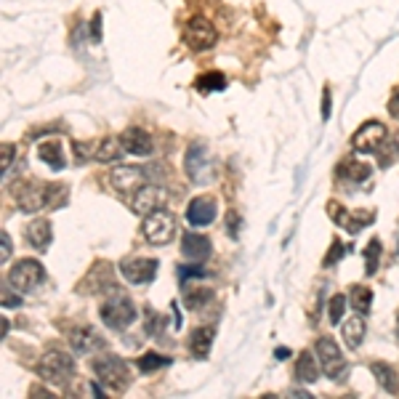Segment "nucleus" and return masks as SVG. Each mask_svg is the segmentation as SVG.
Masks as SVG:
<instances>
[{
  "instance_id": "a211bd4d",
  "label": "nucleus",
  "mask_w": 399,
  "mask_h": 399,
  "mask_svg": "<svg viewBox=\"0 0 399 399\" xmlns=\"http://www.w3.org/2000/svg\"><path fill=\"white\" fill-rule=\"evenodd\" d=\"M181 253H184V259L189 261H205L211 256V239L202 237V235H195V232H186L184 239H181Z\"/></svg>"
},
{
  "instance_id": "393cba45",
  "label": "nucleus",
  "mask_w": 399,
  "mask_h": 399,
  "mask_svg": "<svg viewBox=\"0 0 399 399\" xmlns=\"http://www.w3.org/2000/svg\"><path fill=\"white\" fill-rule=\"evenodd\" d=\"M343 343L349 346V349H359V343L365 338V319L362 314L359 317H352L349 322H343Z\"/></svg>"
},
{
  "instance_id": "37998d69",
  "label": "nucleus",
  "mask_w": 399,
  "mask_h": 399,
  "mask_svg": "<svg viewBox=\"0 0 399 399\" xmlns=\"http://www.w3.org/2000/svg\"><path fill=\"white\" fill-rule=\"evenodd\" d=\"M237 229H239V216L237 213H229V235L237 237Z\"/></svg>"
},
{
  "instance_id": "f8f14e48",
  "label": "nucleus",
  "mask_w": 399,
  "mask_h": 399,
  "mask_svg": "<svg viewBox=\"0 0 399 399\" xmlns=\"http://www.w3.org/2000/svg\"><path fill=\"white\" fill-rule=\"evenodd\" d=\"M109 184L115 192H131V189H141L147 184V173L136 168V165H118L112 173H109Z\"/></svg>"
},
{
  "instance_id": "2f4dec72",
  "label": "nucleus",
  "mask_w": 399,
  "mask_h": 399,
  "mask_svg": "<svg viewBox=\"0 0 399 399\" xmlns=\"http://www.w3.org/2000/svg\"><path fill=\"white\" fill-rule=\"evenodd\" d=\"M165 365H171V359L160 357L158 352H149V354H144V357L139 359L141 373H152V370H160V367H165Z\"/></svg>"
},
{
  "instance_id": "7ed1b4c3",
  "label": "nucleus",
  "mask_w": 399,
  "mask_h": 399,
  "mask_svg": "<svg viewBox=\"0 0 399 399\" xmlns=\"http://www.w3.org/2000/svg\"><path fill=\"white\" fill-rule=\"evenodd\" d=\"M141 235L149 245H168L176 235V216L165 208H158L141 224Z\"/></svg>"
},
{
  "instance_id": "72a5a7b5",
  "label": "nucleus",
  "mask_w": 399,
  "mask_h": 399,
  "mask_svg": "<svg viewBox=\"0 0 399 399\" xmlns=\"http://www.w3.org/2000/svg\"><path fill=\"white\" fill-rule=\"evenodd\" d=\"M343 309H346V296H333L330 303H327V319H330V325H338L341 317H343Z\"/></svg>"
},
{
  "instance_id": "3c124183",
  "label": "nucleus",
  "mask_w": 399,
  "mask_h": 399,
  "mask_svg": "<svg viewBox=\"0 0 399 399\" xmlns=\"http://www.w3.org/2000/svg\"><path fill=\"white\" fill-rule=\"evenodd\" d=\"M397 256H399V242H397Z\"/></svg>"
},
{
  "instance_id": "49530a36",
  "label": "nucleus",
  "mask_w": 399,
  "mask_h": 399,
  "mask_svg": "<svg viewBox=\"0 0 399 399\" xmlns=\"http://www.w3.org/2000/svg\"><path fill=\"white\" fill-rule=\"evenodd\" d=\"M274 357H277V359H288V357H290V349H277V352H274Z\"/></svg>"
},
{
  "instance_id": "f257e3e1",
  "label": "nucleus",
  "mask_w": 399,
  "mask_h": 399,
  "mask_svg": "<svg viewBox=\"0 0 399 399\" xmlns=\"http://www.w3.org/2000/svg\"><path fill=\"white\" fill-rule=\"evenodd\" d=\"M38 376L45 383H54V386H67L72 376H75V359L69 357L67 352L59 349H48L38 362Z\"/></svg>"
},
{
  "instance_id": "0eeeda50",
  "label": "nucleus",
  "mask_w": 399,
  "mask_h": 399,
  "mask_svg": "<svg viewBox=\"0 0 399 399\" xmlns=\"http://www.w3.org/2000/svg\"><path fill=\"white\" fill-rule=\"evenodd\" d=\"M327 216L336 221L338 226H343L346 232H352V235H357V232H362L365 226H370L376 221V213H370V211H354V213H349L336 200L327 202Z\"/></svg>"
},
{
  "instance_id": "e433bc0d",
  "label": "nucleus",
  "mask_w": 399,
  "mask_h": 399,
  "mask_svg": "<svg viewBox=\"0 0 399 399\" xmlns=\"http://www.w3.org/2000/svg\"><path fill=\"white\" fill-rule=\"evenodd\" d=\"M192 277H205V269L200 266V263H186V266H179V279L181 282H186V279Z\"/></svg>"
},
{
  "instance_id": "7c9ffc66",
  "label": "nucleus",
  "mask_w": 399,
  "mask_h": 399,
  "mask_svg": "<svg viewBox=\"0 0 399 399\" xmlns=\"http://www.w3.org/2000/svg\"><path fill=\"white\" fill-rule=\"evenodd\" d=\"M378 261H380V239L373 237L365 248V272L373 277L378 272Z\"/></svg>"
},
{
  "instance_id": "c85d7f7f",
  "label": "nucleus",
  "mask_w": 399,
  "mask_h": 399,
  "mask_svg": "<svg viewBox=\"0 0 399 399\" xmlns=\"http://www.w3.org/2000/svg\"><path fill=\"white\" fill-rule=\"evenodd\" d=\"M195 88H197L200 94L224 91V88H226V78H224L221 72H205V75H200V80L195 83Z\"/></svg>"
},
{
  "instance_id": "a18cd8bd",
  "label": "nucleus",
  "mask_w": 399,
  "mask_h": 399,
  "mask_svg": "<svg viewBox=\"0 0 399 399\" xmlns=\"http://www.w3.org/2000/svg\"><path fill=\"white\" fill-rule=\"evenodd\" d=\"M30 394H35V397H51V394H48L45 389H40V386H32V389H30Z\"/></svg>"
},
{
  "instance_id": "8fccbe9b",
  "label": "nucleus",
  "mask_w": 399,
  "mask_h": 399,
  "mask_svg": "<svg viewBox=\"0 0 399 399\" xmlns=\"http://www.w3.org/2000/svg\"><path fill=\"white\" fill-rule=\"evenodd\" d=\"M397 149H399V133H397Z\"/></svg>"
},
{
  "instance_id": "1a4fd4ad",
  "label": "nucleus",
  "mask_w": 399,
  "mask_h": 399,
  "mask_svg": "<svg viewBox=\"0 0 399 399\" xmlns=\"http://www.w3.org/2000/svg\"><path fill=\"white\" fill-rule=\"evenodd\" d=\"M386 125L383 122H378V120H367L362 128H359L357 133L352 136V147L357 149V152H376L380 144L386 141Z\"/></svg>"
},
{
  "instance_id": "cd10ccee",
  "label": "nucleus",
  "mask_w": 399,
  "mask_h": 399,
  "mask_svg": "<svg viewBox=\"0 0 399 399\" xmlns=\"http://www.w3.org/2000/svg\"><path fill=\"white\" fill-rule=\"evenodd\" d=\"M69 200V186L67 184H48V192H45V208L56 211V208H64Z\"/></svg>"
},
{
  "instance_id": "ddd939ff",
  "label": "nucleus",
  "mask_w": 399,
  "mask_h": 399,
  "mask_svg": "<svg viewBox=\"0 0 399 399\" xmlns=\"http://www.w3.org/2000/svg\"><path fill=\"white\" fill-rule=\"evenodd\" d=\"M45 192L48 186H43L40 181H24L17 189V202L24 213H38L40 208H45Z\"/></svg>"
},
{
  "instance_id": "2eb2a0df",
  "label": "nucleus",
  "mask_w": 399,
  "mask_h": 399,
  "mask_svg": "<svg viewBox=\"0 0 399 399\" xmlns=\"http://www.w3.org/2000/svg\"><path fill=\"white\" fill-rule=\"evenodd\" d=\"M216 213H219V205L213 197H195L186 208V221L192 226H208L216 221Z\"/></svg>"
},
{
  "instance_id": "4be33fe9",
  "label": "nucleus",
  "mask_w": 399,
  "mask_h": 399,
  "mask_svg": "<svg viewBox=\"0 0 399 399\" xmlns=\"http://www.w3.org/2000/svg\"><path fill=\"white\" fill-rule=\"evenodd\" d=\"M38 158L45 162V165H51L54 171H64L67 168V160H64V152H61V144L56 139H48L43 141L38 147Z\"/></svg>"
},
{
  "instance_id": "4c0bfd02",
  "label": "nucleus",
  "mask_w": 399,
  "mask_h": 399,
  "mask_svg": "<svg viewBox=\"0 0 399 399\" xmlns=\"http://www.w3.org/2000/svg\"><path fill=\"white\" fill-rule=\"evenodd\" d=\"M147 317H149L147 333H149V336H160V330H162V325H165V322H162V317H158V314H155L152 309H149V314H147Z\"/></svg>"
},
{
  "instance_id": "b1692460",
  "label": "nucleus",
  "mask_w": 399,
  "mask_h": 399,
  "mask_svg": "<svg viewBox=\"0 0 399 399\" xmlns=\"http://www.w3.org/2000/svg\"><path fill=\"white\" fill-rule=\"evenodd\" d=\"M338 176L352 181V184H357V181H365L370 176V165L367 162H359V160H343L338 165Z\"/></svg>"
},
{
  "instance_id": "79ce46f5",
  "label": "nucleus",
  "mask_w": 399,
  "mask_h": 399,
  "mask_svg": "<svg viewBox=\"0 0 399 399\" xmlns=\"http://www.w3.org/2000/svg\"><path fill=\"white\" fill-rule=\"evenodd\" d=\"M91 40H96V43L101 40V14H96L91 21Z\"/></svg>"
},
{
  "instance_id": "a878e982",
  "label": "nucleus",
  "mask_w": 399,
  "mask_h": 399,
  "mask_svg": "<svg viewBox=\"0 0 399 399\" xmlns=\"http://www.w3.org/2000/svg\"><path fill=\"white\" fill-rule=\"evenodd\" d=\"M122 155H125V147H122L120 139H104L96 147V160L99 162H120Z\"/></svg>"
},
{
  "instance_id": "c9c22d12",
  "label": "nucleus",
  "mask_w": 399,
  "mask_h": 399,
  "mask_svg": "<svg viewBox=\"0 0 399 399\" xmlns=\"http://www.w3.org/2000/svg\"><path fill=\"white\" fill-rule=\"evenodd\" d=\"M346 253V248H343V242L341 239H333V245H330V250H327V256H325V266H333V263H338L341 256Z\"/></svg>"
},
{
  "instance_id": "c756f323",
  "label": "nucleus",
  "mask_w": 399,
  "mask_h": 399,
  "mask_svg": "<svg viewBox=\"0 0 399 399\" xmlns=\"http://www.w3.org/2000/svg\"><path fill=\"white\" fill-rule=\"evenodd\" d=\"M211 299H213L211 290H205V288H189V290L184 293V306H186L189 312H197V309H202Z\"/></svg>"
},
{
  "instance_id": "6e6552de",
  "label": "nucleus",
  "mask_w": 399,
  "mask_h": 399,
  "mask_svg": "<svg viewBox=\"0 0 399 399\" xmlns=\"http://www.w3.org/2000/svg\"><path fill=\"white\" fill-rule=\"evenodd\" d=\"M43 277H45L43 263H40V261H32V259H24L11 269L8 282H11V288H17L19 293H30L32 288H38L40 282H43Z\"/></svg>"
},
{
  "instance_id": "20e7f679",
  "label": "nucleus",
  "mask_w": 399,
  "mask_h": 399,
  "mask_svg": "<svg viewBox=\"0 0 399 399\" xmlns=\"http://www.w3.org/2000/svg\"><path fill=\"white\" fill-rule=\"evenodd\" d=\"M91 370L96 373V378L107 386V389H115V391H125L128 386V365L115 354H101L91 362Z\"/></svg>"
},
{
  "instance_id": "39448f33",
  "label": "nucleus",
  "mask_w": 399,
  "mask_h": 399,
  "mask_svg": "<svg viewBox=\"0 0 399 399\" xmlns=\"http://www.w3.org/2000/svg\"><path fill=\"white\" fill-rule=\"evenodd\" d=\"M317 359H319V367L322 373L327 376L330 380H343L346 378V370H349V362L346 357L341 354L338 343L333 338H319L317 341Z\"/></svg>"
},
{
  "instance_id": "09e8293b",
  "label": "nucleus",
  "mask_w": 399,
  "mask_h": 399,
  "mask_svg": "<svg viewBox=\"0 0 399 399\" xmlns=\"http://www.w3.org/2000/svg\"><path fill=\"white\" fill-rule=\"evenodd\" d=\"M397 336H399V317H397Z\"/></svg>"
},
{
  "instance_id": "58836bf2",
  "label": "nucleus",
  "mask_w": 399,
  "mask_h": 399,
  "mask_svg": "<svg viewBox=\"0 0 399 399\" xmlns=\"http://www.w3.org/2000/svg\"><path fill=\"white\" fill-rule=\"evenodd\" d=\"M0 152H3V162H0V168H3V173H6V171H8V165H11V160H14V155H17V149H14V144H8V141H6V144L0 147Z\"/></svg>"
},
{
  "instance_id": "f03ea898",
  "label": "nucleus",
  "mask_w": 399,
  "mask_h": 399,
  "mask_svg": "<svg viewBox=\"0 0 399 399\" xmlns=\"http://www.w3.org/2000/svg\"><path fill=\"white\" fill-rule=\"evenodd\" d=\"M118 290L112 293V299L104 301L101 309H99L101 322H104L109 330H125L128 325L136 322V306L131 303L128 296H122V293H118Z\"/></svg>"
},
{
  "instance_id": "aec40b11",
  "label": "nucleus",
  "mask_w": 399,
  "mask_h": 399,
  "mask_svg": "<svg viewBox=\"0 0 399 399\" xmlns=\"http://www.w3.org/2000/svg\"><path fill=\"white\" fill-rule=\"evenodd\" d=\"M213 338H216V327H197L189 338V352L197 359H205L211 354V346H213Z\"/></svg>"
},
{
  "instance_id": "423d86ee",
  "label": "nucleus",
  "mask_w": 399,
  "mask_h": 399,
  "mask_svg": "<svg viewBox=\"0 0 399 399\" xmlns=\"http://www.w3.org/2000/svg\"><path fill=\"white\" fill-rule=\"evenodd\" d=\"M184 43L192 48V51H208L219 43V32L205 17H192L186 30H184Z\"/></svg>"
},
{
  "instance_id": "473e14b6",
  "label": "nucleus",
  "mask_w": 399,
  "mask_h": 399,
  "mask_svg": "<svg viewBox=\"0 0 399 399\" xmlns=\"http://www.w3.org/2000/svg\"><path fill=\"white\" fill-rule=\"evenodd\" d=\"M72 152H75V162L78 165H85L88 160H96V144H85V141H75L72 144Z\"/></svg>"
},
{
  "instance_id": "a19ab883",
  "label": "nucleus",
  "mask_w": 399,
  "mask_h": 399,
  "mask_svg": "<svg viewBox=\"0 0 399 399\" xmlns=\"http://www.w3.org/2000/svg\"><path fill=\"white\" fill-rule=\"evenodd\" d=\"M0 239H3V250H0V261L6 263V261H8V256H11V250H14V245H11V237H8V232H3V235H0Z\"/></svg>"
},
{
  "instance_id": "6ab92c4d",
  "label": "nucleus",
  "mask_w": 399,
  "mask_h": 399,
  "mask_svg": "<svg viewBox=\"0 0 399 399\" xmlns=\"http://www.w3.org/2000/svg\"><path fill=\"white\" fill-rule=\"evenodd\" d=\"M24 237H27V242H30L32 248L45 250V248L51 245V239H54V229H51V224L45 219H38V221H32V224H27Z\"/></svg>"
},
{
  "instance_id": "f704fd0d",
  "label": "nucleus",
  "mask_w": 399,
  "mask_h": 399,
  "mask_svg": "<svg viewBox=\"0 0 399 399\" xmlns=\"http://www.w3.org/2000/svg\"><path fill=\"white\" fill-rule=\"evenodd\" d=\"M376 155H378L380 168H389L391 160H394V155H397V144H394V141H383L378 149H376Z\"/></svg>"
},
{
  "instance_id": "dca6fc26",
  "label": "nucleus",
  "mask_w": 399,
  "mask_h": 399,
  "mask_svg": "<svg viewBox=\"0 0 399 399\" xmlns=\"http://www.w3.org/2000/svg\"><path fill=\"white\" fill-rule=\"evenodd\" d=\"M162 202H165V189L155 186V184H144L139 189V195H136V200H133V211L141 213V216H149V213L158 211Z\"/></svg>"
},
{
  "instance_id": "5701e85b",
  "label": "nucleus",
  "mask_w": 399,
  "mask_h": 399,
  "mask_svg": "<svg viewBox=\"0 0 399 399\" xmlns=\"http://www.w3.org/2000/svg\"><path fill=\"white\" fill-rule=\"evenodd\" d=\"M296 378L301 383H314L319 378V359H314V354L303 352L296 362Z\"/></svg>"
},
{
  "instance_id": "9d476101",
  "label": "nucleus",
  "mask_w": 399,
  "mask_h": 399,
  "mask_svg": "<svg viewBox=\"0 0 399 399\" xmlns=\"http://www.w3.org/2000/svg\"><path fill=\"white\" fill-rule=\"evenodd\" d=\"M184 171H186V176L195 181V184H205V181L211 179V162H208V152H205V147H202L200 141L189 144L186 158H184Z\"/></svg>"
},
{
  "instance_id": "412c9836",
  "label": "nucleus",
  "mask_w": 399,
  "mask_h": 399,
  "mask_svg": "<svg viewBox=\"0 0 399 399\" xmlns=\"http://www.w3.org/2000/svg\"><path fill=\"white\" fill-rule=\"evenodd\" d=\"M370 370H373V376H376V380H378L380 389H383L386 394H399V376L391 365H386V362H373Z\"/></svg>"
},
{
  "instance_id": "f3484780",
  "label": "nucleus",
  "mask_w": 399,
  "mask_h": 399,
  "mask_svg": "<svg viewBox=\"0 0 399 399\" xmlns=\"http://www.w3.org/2000/svg\"><path fill=\"white\" fill-rule=\"evenodd\" d=\"M69 343H72L75 354H94L107 346V341L96 336V330H91V327H75L69 333Z\"/></svg>"
},
{
  "instance_id": "c03bdc74",
  "label": "nucleus",
  "mask_w": 399,
  "mask_h": 399,
  "mask_svg": "<svg viewBox=\"0 0 399 399\" xmlns=\"http://www.w3.org/2000/svg\"><path fill=\"white\" fill-rule=\"evenodd\" d=\"M21 303V299L19 296H8V293H3V306L8 309V306H19Z\"/></svg>"
},
{
  "instance_id": "4468645a",
  "label": "nucleus",
  "mask_w": 399,
  "mask_h": 399,
  "mask_svg": "<svg viewBox=\"0 0 399 399\" xmlns=\"http://www.w3.org/2000/svg\"><path fill=\"white\" fill-rule=\"evenodd\" d=\"M120 141H122V147H125V152L128 155H136V158H149L152 152H155V141H152V136L144 131V128H125L122 131V136H120Z\"/></svg>"
},
{
  "instance_id": "bb28decb",
  "label": "nucleus",
  "mask_w": 399,
  "mask_h": 399,
  "mask_svg": "<svg viewBox=\"0 0 399 399\" xmlns=\"http://www.w3.org/2000/svg\"><path fill=\"white\" fill-rule=\"evenodd\" d=\"M349 301H352V306L357 309L359 314H367L370 303H373V290L365 288V285H354V288H349Z\"/></svg>"
},
{
  "instance_id": "ea45409f",
  "label": "nucleus",
  "mask_w": 399,
  "mask_h": 399,
  "mask_svg": "<svg viewBox=\"0 0 399 399\" xmlns=\"http://www.w3.org/2000/svg\"><path fill=\"white\" fill-rule=\"evenodd\" d=\"M330 109H333L330 88H325V91H322V120H330Z\"/></svg>"
},
{
  "instance_id": "9b49d317",
  "label": "nucleus",
  "mask_w": 399,
  "mask_h": 399,
  "mask_svg": "<svg viewBox=\"0 0 399 399\" xmlns=\"http://www.w3.org/2000/svg\"><path fill=\"white\" fill-rule=\"evenodd\" d=\"M158 266L160 263L155 259H128L120 263V274L133 285H147V282L155 279Z\"/></svg>"
},
{
  "instance_id": "de8ad7c7",
  "label": "nucleus",
  "mask_w": 399,
  "mask_h": 399,
  "mask_svg": "<svg viewBox=\"0 0 399 399\" xmlns=\"http://www.w3.org/2000/svg\"><path fill=\"white\" fill-rule=\"evenodd\" d=\"M91 391H94L96 397H104V391H101V386H99V383H91Z\"/></svg>"
}]
</instances>
